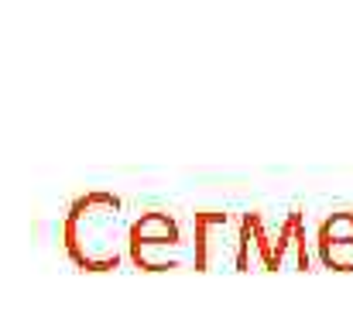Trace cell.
Returning a JSON list of instances; mask_svg holds the SVG:
<instances>
[{"label": "cell", "instance_id": "obj_1", "mask_svg": "<svg viewBox=\"0 0 353 309\" xmlns=\"http://www.w3.org/2000/svg\"><path fill=\"white\" fill-rule=\"evenodd\" d=\"M120 209L123 203L114 193H83L72 200L62 223V244L79 272H114L127 258L114 244H107L114 237Z\"/></svg>", "mask_w": 353, "mask_h": 309}, {"label": "cell", "instance_id": "obj_2", "mask_svg": "<svg viewBox=\"0 0 353 309\" xmlns=\"http://www.w3.org/2000/svg\"><path fill=\"white\" fill-rule=\"evenodd\" d=\"M240 223H243V213H227V209L192 213V268L196 272H216V268L236 272Z\"/></svg>", "mask_w": 353, "mask_h": 309}, {"label": "cell", "instance_id": "obj_3", "mask_svg": "<svg viewBox=\"0 0 353 309\" xmlns=\"http://www.w3.org/2000/svg\"><path fill=\"white\" fill-rule=\"evenodd\" d=\"M316 258L330 272H353V209H336L319 220Z\"/></svg>", "mask_w": 353, "mask_h": 309}, {"label": "cell", "instance_id": "obj_4", "mask_svg": "<svg viewBox=\"0 0 353 309\" xmlns=\"http://www.w3.org/2000/svg\"><path fill=\"white\" fill-rule=\"evenodd\" d=\"M127 247H172L185 251V234L175 213L168 209H148L127 223Z\"/></svg>", "mask_w": 353, "mask_h": 309}, {"label": "cell", "instance_id": "obj_5", "mask_svg": "<svg viewBox=\"0 0 353 309\" xmlns=\"http://www.w3.org/2000/svg\"><path fill=\"white\" fill-rule=\"evenodd\" d=\"M288 251L295 254V268L299 272H309L312 268V254H309V244H305V220H302V209H292L281 223H278V234L271 241V268L268 272H278L288 258Z\"/></svg>", "mask_w": 353, "mask_h": 309}, {"label": "cell", "instance_id": "obj_6", "mask_svg": "<svg viewBox=\"0 0 353 309\" xmlns=\"http://www.w3.org/2000/svg\"><path fill=\"white\" fill-rule=\"evenodd\" d=\"M271 234L264 227L261 213H243L240 223V254H236V272H268L271 268Z\"/></svg>", "mask_w": 353, "mask_h": 309}]
</instances>
